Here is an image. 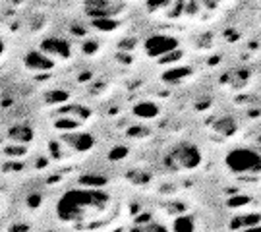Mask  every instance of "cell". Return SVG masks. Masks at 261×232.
Wrapping results in <instances>:
<instances>
[{"instance_id":"6da1fadb","label":"cell","mask_w":261,"mask_h":232,"mask_svg":"<svg viewBox=\"0 0 261 232\" xmlns=\"http://www.w3.org/2000/svg\"><path fill=\"white\" fill-rule=\"evenodd\" d=\"M109 201V195L99 190H70L58 201L56 213L64 221L82 219L84 213L91 207H103Z\"/></svg>"},{"instance_id":"7a4b0ae2","label":"cell","mask_w":261,"mask_h":232,"mask_svg":"<svg viewBox=\"0 0 261 232\" xmlns=\"http://www.w3.org/2000/svg\"><path fill=\"white\" fill-rule=\"evenodd\" d=\"M226 168L238 174V176H248V174H259L261 172V153L248 147H234L226 153L224 157Z\"/></svg>"},{"instance_id":"3957f363","label":"cell","mask_w":261,"mask_h":232,"mask_svg":"<svg viewBox=\"0 0 261 232\" xmlns=\"http://www.w3.org/2000/svg\"><path fill=\"white\" fill-rule=\"evenodd\" d=\"M203 161V155L196 143L182 141L170 149L167 155V165L172 170H196Z\"/></svg>"},{"instance_id":"277c9868","label":"cell","mask_w":261,"mask_h":232,"mask_svg":"<svg viewBox=\"0 0 261 232\" xmlns=\"http://www.w3.org/2000/svg\"><path fill=\"white\" fill-rule=\"evenodd\" d=\"M178 48V41L170 35H151L145 41V53L151 58H163L168 53H174Z\"/></svg>"},{"instance_id":"5b68a950","label":"cell","mask_w":261,"mask_h":232,"mask_svg":"<svg viewBox=\"0 0 261 232\" xmlns=\"http://www.w3.org/2000/svg\"><path fill=\"white\" fill-rule=\"evenodd\" d=\"M41 50L47 53L50 58H70L72 55L70 43L60 37H47L41 43Z\"/></svg>"},{"instance_id":"8992f818","label":"cell","mask_w":261,"mask_h":232,"mask_svg":"<svg viewBox=\"0 0 261 232\" xmlns=\"http://www.w3.org/2000/svg\"><path fill=\"white\" fill-rule=\"evenodd\" d=\"M116 6L111 0H87L85 2V14L89 18H112L116 14Z\"/></svg>"},{"instance_id":"52a82bcc","label":"cell","mask_w":261,"mask_h":232,"mask_svg":"<svg viewBox=\"0 0 261 232\" xmlns=\"http://www.w3.org/2000/svg\"><path fill=\"white\" fill-rule=\"evenodd\" d=\"M23 62L28 66L29 70H35V72H47L55 66V58H50L47 53L43 50H29Z\"/></svg>"},{"instance_id":"ba28073f","label":"cell","mask_w":261,"mask_h":232,"mask_svg":"<svg viewBox=\"0 0 261 232\" xmlns=\"http://www.w3.org/2000/svg\"><path fill=\"white\" fill-rule=\"evenodd\" d=\"M62 139H64V143L68 147H72L74 151H80V153H85V151H89L95 145L93 136L91 134H84V132H80V134H66Z\"/></svg>"},{"instance_id":"9c48e42d","label":"cell","mask_w":261,"mask_h":232,"mask_svg":"<svg viewBox=\"0 0 261 232\" xmlns=\"http://www.w3.org/2000/svg\"><path fill=\"white\" fill-rule=\"evenodd\" d=\"M8 139L12 143H23L28 145L29 141H33V128L28 126V124H14L12 128H8Z\"/></svg>"},{"instance_id":"30bf717a","label":"cell","mask_w":261,"mask_h":232,"mask_svg":"<svg viewBox=\"0 0 261 232\" xmlns=\"http://www.w3.org/2000/svg\"><path fill=\"white\" fill-rule=\"evenodd\" d=\"M134 114L140 116V118H143V120H151V118L159 116V107L151 101L138 102V105L134 107Z\"/></svg>"},{"instance_id":"8fae6325","label":"cell","mask_w":261,"mask_h":232,"mask_svg":"<svg viewBox=\"0 0 261 232\" xmlns=\"http://www.w3.org/2000/svg\"><path fill=\"white\" fill-rule=\"evenodd\" d=\"M25 153H28V147L23 143H12V145L4 147V155L10 159H21Z\"/></svg>"},{"instance_id":"7c38bea8","label":"cell","mask_w":261,"mask_h":232,"mask_svg":"<svg viewBox=\"0 0 261 232\" xmlns=\"http://www.w3.org/2000/svg\"><path fill=\"white\" fill-rule=\"evenodd\" d=\"M93 28L99 29V31H114L118 28V23H116V19L112 18H97L93 19Z\"/></svg>"},{"instance_id":"4fadbf2b","label":"cell","mask_w":261,"mask_h":232,"mask_svg":"<svg viewBox=\"0 0 261 232\" xmlns=\"http://www.w3.org/2000/svg\"><path fill=\"white\" fill-rule=\"evenodd\" d=\"M55 126L58 130H77V128H80V120H77V118H68V116H64V118H58Z\"/></svg>"},{"instance_id":"5bb4252c","label":"cell","mask_w":261,"mask_h":232,"mask_svg":"<svg viewBox=\"0 0 261 232\" xmlns=\"http://www.w3.org/2000/svg\"><path fill=\"white\" fill-rule=\"evenodd\" d=\"M82 184L89 186V188H99V186L107 184V178L97 176V174H89V176H82Z\"/></svg>"},{"instance_id":"9a60e30c","label":"cell","mask_w":261,"mask_h":232,"mask_svg":"<svg viewBox=\"0 0 261 232\" xmlns=\"http://www.w3.org/2000/svg\"><path fill=\"white\" fill-rule=\"evenodd\" d=\"M172 228H174V230H192V228H194V223H190L188 217H178L176 221L172 223Z\"/></svg>"},{"instance_id":"2e32d148","label":"cell","mask_w":261,"mask_h":232,"mask_svg":"<svg viewBox=\"0 0 261 232\" xmlns=\"http://www.w3.org/2000/svg\"><path fill=\"white\" fill-rule=\"evenodd\" d=\"M70 97V93L66 91H50L47 95V102H64Z\"/></svg>"},{"instance_id":"e0dca14e","label":"cell","mask_w":261,"mask_h":232,"mask_svg":"<svg viewBox=\"0 0 261 232\" xmlns=\"http://www.w3.org/2000/svg\"><path fill=\"white\" fill-rule=\"evenodd\" d=\"M4 170H6V172H19V170H23V163H19V161L6 163V165H4Z\"/></svg>"},{"instance_id":"ac0fdd59","label":"cell","mask_w":261,"mask_h":232,"mask_svg":"<svg viewBox=\"0 0 261 232\" xmlns=\"http://www.w3.org/2000/svg\"><path fill=\"white\" fill-rule=\"evenodd\" d=\"M97 48H99V46H97V43H93V41H89V43H85V45L82 46V50H84L85 55H93Z\"/></svg>"},{"instance_id":"d6986e66","label":"cell","mask_w":261,"mask_h":232,"mask_svg":"<svg viewBox=\"0 0 261 232\" xmlns=\"http://www.w3.org/2000/svg\"><path fill=\"white\" fill-rule=\"evenodd\" d=\"M126 153H128V149L126 147H116L111 151V159H122Z\"/></svg>"},{"instance_id":"ffe728a7","label":"cell","mask_w":261,"mask_h":232,"mask_svg":"<svg viewBox=\"0 0 261 232\" xmlns=\"http://www.w3.org/2000/svg\"><path fill=\"white\" fill-rule=\"evenodd\" d=\"M28 205L33 209V207H39L41 205V195L39 194H33V195H29L28 197Z\"/></svg>"},{"instance_id":"44dd1931","label":"cell","mask_w":261,"mask_h":232,"mask_svg":"<svg viewBox=\"0 0 261 232\" xmlns=\"http://www.w3.org/2000/svg\"><path fill=\"white\" fill-rule=\"evenodd\" d=\"M168 0H147V6H149V10H157L159 6H165Z\"/></svg>"},{"instance_id":"7402d4cb","label":"cell","mask_w":261,"mask_h":232,"mask_svg":"<svg viewBox=\"0 0 261 232\" xmlns=\"http://www.w3.org/2000/svg\"><path fill=\"white\" fill-rule=\"evenodd\" d=\"M28 228H29L28 224H21V223H19V224H12V226H10V230H28Z\"/></svg>"},{"instance_id":"603a6c76","label":"cell","mask_w":261,"mask_h":232,"mask_svg":"<svg viewBox=\"0 0 261 232\" xmlns=\"http://www.w3.org/2000/svg\"><path fill=\"white\" fill-rule=\"evenodd\" d=\"M4 50H6V43H4V39L0 37V56L4 55Z\"/></svg>"}]
</instances>
